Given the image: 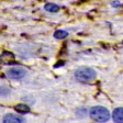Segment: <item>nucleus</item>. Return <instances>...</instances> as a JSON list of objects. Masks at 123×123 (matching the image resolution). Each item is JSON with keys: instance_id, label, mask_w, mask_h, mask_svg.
Segmentation results:
<instances>
[{"instance_id": "nucleus-8", "label": "nucleus", "mask_w": 123, "mask_h": 123, "mask_svg": "<svg viewBox=\"0 0 123 123\" xmlns=\"http://www.w3.org/2000/svg\"><path fill=\"white\" fill-rule=\"evenodd\" d=\"M44 9L46 11H49V12H54V13L59 11V7L57 5H55V3H46L44 6Z\"/></svg>"}, {"instance_id": "nucleus-2", "label": "nucleus", "mask_w": 123, "mask_h": 123, "mask_svg": "<svg viewBox=\"0 0 123 123\" xmlns=\"http://www.w3.org/2000/svg\"><path fill=\"white\" fill-rule=\"evenodd\" d=\"M97 73L89 67H79L75 72V78L80 82H90L96 78Z\"/></svg>"}, {"instance_id": "nucleus-11", "label": "nucleus", "mask_w": 123, "mask_h": 123, "mask_svg": "<svg viewBox=\"0 0 123 123\" xmlns=\"http://www.w3.org/2000/svg\"><path fill=\"white\" fill-rule=\"evenodd\" d=\"M61 65H62V66H63V65H64V62H62V63H58V64H57V65H55V67H59V66H61Z\"/></svg>"}, {"instance_id": "nucleus-9", "label": "nucleus", "mask_w": 123, "mask_h": 123, "mask_svg": "<svg viewBox=\"0 0 123 123\" xmlns=\"http://www.w3.org/2000/svg\"><path fill=\"white\" fill-rule=\"evenodd\" d=\"M67 36H68V33L64 30H57L54 33V37L57 38V40H63V38L67 37Z\"/></svg>"}, {"instance_id": "nucleus-6", "label": "nucleus", "mask_w": 123, "mask_h": 123, "mask_svg": "<svg viewBox=\"0 0 123 123\" xmlns=\"http://www.w3.org/2000/svg\"><path fill=\"white\" fill-rule=\"evenodd\" d=\"M112 119L115 123H123V108H117L113 110Z\"/></svg>"}, {"instance_id": "nucleus-7", "label": "nucleus", "mask_w": 123, "mask_h": 123, "mask_svg": "<svg viewBox=\"0 0 123 123\" xmlns=\"http://www.w3.org/2000/svg\"><path fill=\"white\" fill-rule=\"evenodd\" d=\"M14 110L17 111L18 113H20V114H24V113H29L30 112V107H29L28 105H24V103H19V105H17L14 107Z\"/></svg>"}, {"instance_id": "nucleus-1", "label": "nucleus", "mask_w": 123, "mask_h": 123, "mask_svg": "<svg viewBox=\"0 0 123 123\" xmlns=\"http://www.w3.org/2000/svg\"><path fill=\"white\" fill-rule=\"evenodd\" d=\"M89 114L92 120L96 121V122H99V123L107 122L110 119V112H109V110L105 109V107H100V105L92 107L90 109Z\"/></svg>"}, {"instance_id": "nucleus-4", "label": "nucleus", "mask_w": 123, "mask_h": 123, "mask_svg": "<svg viewBox=\"0 0 123 123\" xmlns=\"http://www.w3.org/2000/svg\"><path fill=\"white\" fill-rule=\"evenodd\" d=\"M2 123H24V119L17 114H6L2 119Z\"/></svg>"}, {"instance_id": "nucleus-5", "label": "nucleus", "mask_w": 123, "mask_h": 123, "mask_svg": "<svg viewBox=\"0 0 123 123\" xmlns=\"http://www.w3.org/2000/svg\"><path fill=\"white\" fill-rule=\"evenodd\" d=\"M0 63L3 65H11L14 63V55L11 52H3L0 55Z\"/></svg>"}, {"instance_id": "nucleus-10", "label": "nucleus", "mask_w": 123, "mask_h": 123, "mask_svg": "<svg viewBox=\"0 0 123 123\" xmlns=\"http://www.w3.org/2000/svg\"><path fill=\"white\" fill-rule=\"evenodd\" d=\"M112 6H113V7H119V6H120V3H119L118 1H115V2L112 3Z\"/></svg>"}, {"instance_id": "nucleus-3", "label": "nucleus", "mask_w": 123, "mask_h": 123, "mask_svg": "<svg viewBox=\"0 0 123 123\" xmlns=\"http://www.w3.org/2000/svg\"><path fill=\"white\" fill-rule=\"evenodd\" d=\"M26 72L25 69L21 68V67H13V68H10L8 70L7 75L10 77L11 79H21L23 77L25 76Z\"/></svg>"}, {"instance_id": "nucleus-12", "label": "nucleus", "mask_w": 123, "mask_h": 123, "mask_svg": "<svg viewBox=\"0 0 123 123\" xmlns=\"http://www.w3.org/2000/svg\"><path fill=\"white\" fill-rule=\"evenodd\" d=\"M122 44H123V42H122Z\"/></svg>"}]
</instances>
